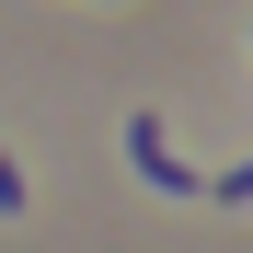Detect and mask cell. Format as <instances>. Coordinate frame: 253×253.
<instances>
[{"mask_svg":"<svg viewBox=\"0 0 253 253\" xmlns=\"http://www.w3.org/2000/svg\"><path fill=\"white\" fill-rule=\"evenodd\" d=\"M196 196H219V207H253V161H230V173H207Z\"/></svg>","mask_w":253,"mask_h":253,"instance_id":"7a4b0ae2","label":"cell"},{"mask_svg":"<svg viewBox=\"0 0 253 253\" xmlns=\"http://www.w3.org/2000/svg\"><path fill=\"white\" fill-rule=\"evenodd\" d=\"M126 161H138V173L161 184V196H196L207 173H184V161H173V138H161V115H126Z\"/></svg>","mask_w":253,"mask_h":253,"instance_id":"6da1fadb","label":"cell"},{"mask_svg":"<svg viewBox=\"0 0 253 253\" xmlns=\"http://www.w3.org/2000/svg\"><path fill=\"white\" fill-rule=\"evenodd\" d=\"M0 207H23V161L12 150H0Z\"/></svg>","mask_w":253,"mask_h":253,"instance_id":"3957f363","label":"cell"}]
</instances>
